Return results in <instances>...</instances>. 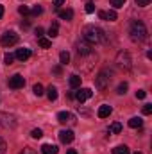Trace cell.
Masks as SVG:
<instances>
[{
    "label": "cell",
    "instance_id": "cell-5",
    "mask_svg": "<svg viewBox=\"0 0 152 154\" xmlns=\"http://www.w3.org/2000/svg\"><path fill=\"white\" fill-rule=\"evenodd\" d=\"M114 63H116V66L122 68V70H131V66H132V59H131L129 52H123V50H120V52L116 54Z\"/></svg>",
    "mask_w": 152,
    "mask_h": 154
},
{
    "label": "cell",
    "instance_id": "cell-25",
    "mask_svg": "<svg viewBox=\"0 0 152 154\" xmlns=\"http://www.w3.org/2000/svg\"><path fill=\"white\" fill-rule=\"evenodd\" d=\"M127 88H129L127 82H120L118 88H116V93H118V95H123V93H127Z\"/></svg>",
    "mask_w": 152,
    "mask_h": 154
},
{
    "label": "cell",
    "instance_id": "cell-41",
    "mask_svg": "<svg viewBox=\"0 0 152 154\" xmlns=\"http://www.w3.org/2000/svg\"><path fill=\"white\" fill-rule=\"evenodd\" d=\"M2 16H4V5L0 4V18H2Z\"/></svg>",
    "mask_w": 152,
    "mask_h": 154
},
{
    "label": "cell",
    "instance_id": "cell-8",
    "mask_svg": "<svg viewBox=\"0 0 152 154\" xmlns=\"http://www.w3.org/2000/svg\"><path fill=\"white\" fill-rule=\"evenodd\" d=\"M0 124L7 129V127H16V116L14 115H7V113H0Z\"/></svg>",
    "mask_w": 152,
    "mask_h": 154
},
{
    "label": "cell",
    "instance_id": "cell-37",
    "mask_svg": "<svg viewBox=\"0 0 152 154\" xmlns=\"http://www.w3.org/2000/svg\"><path fill=\"white\" fill-rule=\"evenodd\" d=\"M5 149H7V147H5V142L0 138V154H5Z\"/></svg>",
    "mask_w": 152,
    "mask_h": 154
},
{
    "label": "cell",
    "instance_id": "cell-38",
    "mask_svg": "<svg viewBox=\"0 0 152 154\" xmlns=\"http://www.w3.org/2000/svg\"><path fill=\"white\" fill-rule=\"evenodd\" d=\"M145 95H147V93H145L143 90H138V91H136V99H145Z\"/></svg>",
    "mask_w": 152,
    "mask_h": 154
},
{
    "label": "cell",
    "instance_id": "cell-33",
    "mask_svg": "<svg viewBox=\"0 0 152 154\" xmlns=\"http://www.w3.org/2000/svg\"><path fill=\"white\" fill-rule=\"evenodd\" d=\"M134 4H136L138 7H147V5L150 4V0H134Z\"/></svg>",
    "mask_w": 152,
    "mask_h": 154
},
{
    "label": "cell",
    "instance_id": "cell-40",
    "mask_svg": "<svg viewBox=\"0 0 152 154\" xmlns=\"http://www.w3.org/2000/svg\"><path fill=\"white\" fill-rule=\"evenodd\" d=\"M20 154H36V152H34L32 149H29V147H27V149H23V151H22Z\"/></svg>",
    "mask_w": 152,
    "mask_h": 154
},
{
    "label": "cell",
    "instance_id": "cell-1",
    "mask_svg": "<svg viewBox=\"0 0 152 154\" xmlns=\"http://www.w3.org/2000/svg\"><path fill=\"white\" fill-rule=\"evenodd\" d=\"M82 38L90 45H97V43H104L106 41V32L100 27H97V25H86L84 31H82Z\"/></svg>",
    "mask_w": 152,
    "mask_h": 154
},
{
    "label": "cell",
    "instance_id": "cell-30",
    "mask_svg": "<svg viewBox=\"0 0 152 154\" xmlns=\"http://www.w3.org/2000/svg\"><path fill=\"white\" fill-rule=\"evenodd\" d=\"M41 13H43V7H41V5H34V7L31 9V14H32V16H39Z\"/></svg>",
    "mask_w": 152,
    "mask_h": 154
},
{
    "label": "cell",
    "instance_id": "cell-10",
    "mask_svg": "<svg viewBox=\"0 0 152 154\" xmlns=\"http://www.w3.org/2000/svg\"><path fill=\"white\" fill-rule=\"evenodd\" d=\"M91 95H93V91H91L90 88H79L75 93H74V97H75V99L79 100V102H81V104H82L84 100H88Z\"/></svg>",
    "mask_w": 152,
    "mask_h": 154
},
{
    "label": "cell",
    "instance_id": "cell-43",
    "mask_svg": "<svg viewBox=\"0 0 152 154\" xmlns=\"http://www.w3.org/2000/svg\"><path fill=\"white\" fill-rule=\"evenodd\" d=\"M136 154H141V152H136Z\"/></svg>",
    "mask_w": 152,
    "mask_h": 154
},
{
    "label": "cell",
    "instance_id": "cell-22",
    "mask_svg": "<svg viewBox=\"0 0 152 154\" xmlns=\"http://www.w3.org/2000/svg\"><path fill=\"white\" fill-rule=\"evenodd\" d=\"M57 34H59V25H57V22H52V25L48 29V36L50 38H56Z\"/></svg>",
    "mask_w": 152,
    "mask_h": 154
},
{
    "label": "cell",
    "instance_id": "cell-42",
    "mask_svg": "<svg viewBox=\"0 0 152 154\" xmlns=\"http://www.w3.org/2000/svg\"><path fill=\"white\" fill-rule=\"evenodd\" d=\"M66 154H77V151H74V149H70V151H68Z\"/></svg>",
    "mask_w": 152,
    "mask_h": 154
},
{
    "label": "cell",
    "instance_id": "cell-15",
    "mask_svg": "<svg viewBox=\"0 0 152 154\" xmlns=\"http://www.w3.org/2000/svg\"><path fill=\"white\" fill-rule=\"evenodd\" d=\"M111 111H113V108H111V106L102 104V106L99 108V111H97V116H99V118H108V116L111 115Z\"/></svg>",
    "mask_w": 152,
    "mask_h": 154
},
{
    "label": "cell",
    "instance_id": "cell-3",
    "mask_svg": "<svg viewBox=\"0 0 152 154\" xmlns=\"http://www.w3.org/2000/svg\"><path fill=\"white\" fill-rule=\"evenodd\" d=\"M95 61H97V56H95V52H91V54H88V56H77L75 66H77V68H81L82 72H90V70L93 68Z\"/></svg>",
    "mask_w": 152,
    "mask_h": 154
},
{
    "label": "cell",
    "instance_id": "cell-4",
    "mask_svg": "<svg viewBox=\"0 0 152 154\" xmlns=\"http://www.w3.org/2000/svg\"><path fill=\"white\" fill-rule=\"evenodd\" d=\"M111 81H113V74H111V72H108V70H102V72L97 75V79H95V86H97V90L106 91V90L109 88Z\"/></svg>",
    "mask_w": 152,
    "mask_h": 154
},
{
    "label": "cell",
    "instance_id": "cell-27",
    "mask_svg": "<svg viewBox=\"0 0 152 154\" xmlns=\"http://www.w3.org/2000/svg\"><path fill=\"white\" fill-rule=\"evenodd\" d=\"M109 2H111V5H113L114 9H120V7H123V5H125V2H127V0H109Z\"/></svg>",
    "mask_w": 152,
    "mask_h": 154
},
{
    "label": "cell",
    "instance_id": "cell-31",
    "mask_svg": "<svg viewBox=\"0 0 152 154\" xmlns=\"http://www.w3.org/2000/svg\"><path fill=\"white\" fill-rule=\"evenodd\" d=\"M31 136H32L34 140H39V138L43 136V131H41V129H32V131H31Z\"/></svg>",
    "mask_w": 152,
    "mask_h": 154
},
{
    "label": "cell",
    "instance_id": "cell-39",
    "mask_svg": "<svg viewBox=\"0 0 152 154\" xmlns=\"http://www.w3.org/2000/svg\"><path fill=\"white\" fill-rule=\"evenodd\" d=\"M43 32H45L43 27H38V29H36V36H38V38H43Z\"/></svg>",
    "mask_w": 152,
    "mask_h": 154
},
{
    "label": "cell",
    "instance_id": "cell-18",
    "mask_svg": "<svg viewBox=\"0 0 152 154\" xmlns=\"http://www.w3.org/2000/svg\"><path fill=\"white\" fill-rule=\"evenodd\" d=\"M143 125V120L140 118V116H132L131 120H129V127H132V129H140Z\"/></svg>",
    "mask_w": 152,
    "mask_h": 154
},
{
    "label": "cell",
    "instance_id": "cell-36",
    "mask_svg": "<svg viewBox=\"0 0 152 154\" xmlns=\"http://www.w3.org/2000/svg\"><path fill=\"white\" fill-rule=\"evenodd\" d=\"M65 2H66V0H54L52 4H54V7H56V9H59V7H61V5H63Z\"/></svg>",
    "mask_w": 152,
    "mask_h": 154
},
{
    "label": "cell",
    "instance_id": "cell-20",
    "mask_svg": "<svg viewBox=\"0 0 152 154\" xmlns=\"http://www.w3.org/2000/svg\"><path fill=\"white\" fill-rule=\"evenodd\" d=\"M47 97H48V100H56L57 99V88L56 86H48L47 88Z\"/></svg>",
    "mask_w": 152,
    "mask_h": 154
},
{
    "label": "cell",
    "instance_id": "cell-11",
    "mask_svg": "<svg viewBox=\"0 0 152 154\" xmlns=\"http://www.w3.org/2000/svg\"><path fill=\"white\" fill-rule=\"evenodd\" d=\"M57 122L63 124V125H66V124H74V122H75V116L72 115L70 111H59V113H57Z\"/></svg>",
    "mask_w": 152,
    "mask_h": 154
},
{
    "label": "cell",
    "instance_id": "cell-2",
    "mask_svg": "<svg viewBox=\"0 0 152 154\" xmlns=\"http://www.w3.org/2000/svg\"><path fill=\"white\" fill-rule=\"evenodd\" d=\"M129 34H131V39L132 41H145L147 39V27H145V23L143 22H140V20H136V22H132L131 23V29H129Z\"/></svg>",
    "mask_w": 152,
    "mask_h": 154
},
{
    "label": "cell",
    "instance_id": "cell-13",
    "mask_svg": "<svg viewBox=\"0 0 152 154\" xmlns=\"http://www.w3.org/2000/svg\"><path fill=\"white\" fill-rule=\"evenodd\" d=\"M99 18L100 20H109V22H114L116 18H118V14H116V11L111 9V11H99Z\"/></svg>",
    "mask_w": 152,
    "mask_h": 154
},
{
    "label": "cell",
    "instance_id": "cell-26",
    "mask_svg": "<svg viewBox=\"0 0 152 154\" xmlns=\"http://www.w3.org/2000/svg\"><path fill=\"white\" fill-rule=\"evenodd\" d=\"M38 43H39V47L41 48H50V39H47V38H38Z\"/></svg>",
    "mask_w": 152,
    "mask_h": 154
},
{
    "label": "cell",
    "instance_id": "cell-32",
    "mask_svg": "<svg viewBox=\"0 0 152 154\" xmlns=\"http://www.w3.org/2000/svg\"><path fill=\"white\" fill-rule=\"evenodd\" d=\"M18 13L23 14V16H27V14H31V9H29L27 5H20V7H18Z\"/></svg>",
    "mask_w": 152,
    "mask_h": 154
},
{
    "label": "cell",
    "instance_id": "cell-19",
    "mask_svg": "<svg viewBox=\"0 0 152 154\" xmlns=\"http://www.w3.org/2000/svg\"><path fill=\"white\" fill-rule=\"evenodd\" d=\"M108 133H109V134H120V133H122V124H120V122L111 124L109 129H108Z\"/></svg>",
    "mask_w": 152,
    "mask_h": 154
},
{
    "label": "cell",
    "instance_id": "cell-23",
    "mask_svg": "<svg viewBox=\"0 0 152 154\" xmlns=\"http://www.w3.org/2000/svg\"><path fill=\"white\" fill-rule=\"evenodd\" d=\"M113 154H131V151H129L127 145H118V147L113 149Z\"/></svg>",
    "mask_w": 152,
    "mask_h": 154
},
{
    "label": "cell",
    "instance_id": "cell-28",
    "mask_svg": "<svg viewBox=\"0 0 152 154\" xmlns=\"http://www.w3.org/2000/svg\"><path fill=\"white\" fill-rule=\"evenodd\" d=\"M32 91H34V93H36V95H38V97H41V95H43V93H45V90H43V86H41V84H34V88H32Z\"/></svg>",
    "mask_w": 152,
    "mask_h": 154
},
{
    "label": "cell",
    "instance_id": "cell-7",
    "mask_svg": "<svg viewBox=\"0 0 152 154\" xmlns=\"http://www.w3.org/2000/svg\"><path fill=\"white\" fill-rule=\"evenodd\" d=\"M75 50H77V56H88V54H91V52H93L91 45H90L88 41H84V39L75 43Z\"/></svg>",
    "mask_w": 152,
    "mask_h": 154
},
{
    "label": "cell",
    "instance_id": "cell-29",
    "mask_svg": "<svg viewBox=\"0 0 152 154\" xmlns=\"http://www.w3.org/2000/svg\"><path fill=\"white\" fill-rule=\"evenodd\" d=\"M14 59H16V57H14V54H11V52L4 56V61H5V65H13V61H14Z\"/></svg>",
    "mask_w": 152,
    "mask_h": 154
},
{
    "label": "cell",
    "instance_id": "cell-34",
    "mask_svg": "<svg viewBox=\"0 0 152 154\" xmlns=\"http://www.w3.org/2000/svg\"><path fill=\"white\" fill-rule=\"evenodd\" d=\"M152 113V104H145L143 106V115H150Z\"/></svg>",
    "mask_w": 152,
    "mask_h": 154
},
{
    "label": "cell",
    "instance_id": "cell-35",
    "mask_svg": "<svg viewBox=\"0 0 152 154\" xmlns=\"http://www.w3.org/2000/svg\"><path fill=\"white\" fill-rule=\"evenodd\" d=\"M93 11H95L93 2H88V4H86V13H93Z\"/></svg>",
    "mask_w": 152,
    "mask_h": 154
},
{
    "label": "cell",
    "instance_id": "cell-14",
    "mask_svg": "<svg viewBox=\"0 0 152 154\" xmlns=\"http://www.w3.org/2000/svg\"><path fill=\"white\" fill-rule=\"evenodd\" d=\"M14 57H16L18 61H27V59L31 57V50H29V48H18L16 54H14Z\"/></svg>",
    "mask_w": 152,
    "mask_h": 154
},
{
    "label": "cell",
    "instance_id": "cell-16",
    "mask_svg": "<svg viewBox=\"0 0 152 154\" xmlns=\"http://www.w3.org/2000/svg\"><path fill=\"white\" fill-rule=\"evenodd\" d=\"M57 145H52V143H45L43 147H41V152L43 154H57Z\"/></svg>",
    "mask_w": 152,
    "mask_h": 154
},
{
    "label": "cell",
    "instance_id": "cell-12",
    "mask_svg": "<svg viewBox=\"0 0 152 154\" xmlns=\"http://www.w3.org/2000/svg\"><path fill=\"white\" fill-rule=\"evenodd\" d=\"M74 138H75V134H74V131L72 129H63L61 133H59V140H61V143H72L74 142Z\"/></svg>",
    "mask_w": 152,
    "mask_h": 154
},
{
    "label": "cell",
    "instance_id": "cell-9",
    "mask_svg": "<svg viewBox=\"0 0 152 154\" xmlns=\"http://www.w3.org/2000/svg\"><path fill=\"white\" fill-rule=\"evenodd\" d=\"M23 86H25V79L20 75V74H14L13 77H9V88L20 90V88H23Z\"/></svg>",
    "mask_w": 152,
    "mask_h": 154
},
{
    "label": "cell",
    "instance_id": "cell-24",
    "mask_svg": "<svg viewBox=\"0 0 152 154\" xmlns=\"http://www.w3.org/2000/svg\"><path fill=\"white\" fill-rule=\"evenodd\" d=\"M59 61H61V65H68V63H70V54H68L66 50H63V52L59 54Z\"/></svg>",
    "mask_w": 152,
    "mask_h": 154
},
{
    "label": "cell",
    "instance_id": "cell-21",
    "mask_svg": "<svg viewBox=\"0 0 152 154\" xmlns=\"http://www.w3.org/2000/svg\"><path fill=\"white\" fill-rule=\"evenodd\" d=\"M68 82H70V88H79L81 86V77L77 75V74H74V75H70V79H68Z\"/></svg>",
    "mask_w": 152,
    "mask_h": 154
},
{
    "label": "cell",
    "instance_id": "cell-17",
    "mask_svg": "<svg viewBox=\"0 0 152 154\" xmlns=\"http://www.w3.org/2000/svg\"><path fill=\"white\" fill-rule=\"evenodd\" d=\"M59 18L68 22V20L74 18V11H72V9H59Z\"/></svg>",
    "mask_w": 152,
    "mask_h": 154
},
{
    "label": "cell",
    "instance_id": "cell-6",
    "mask_svg": "<svg viewBox=\"0 0 152 154\" xmlns=\"http://www.w3.org/2000/svg\"><path fill=\"white\" fill-rule=\"evenodd\" d=\"M18 39H20V36H18L14 31H7V32H4V34H2V38H0V45H2V47H5V48H9V47L16 45V43H18Z\"/></svg>",
    "mask_w": 152,
    "mask_h": 154
}]
</instances>
